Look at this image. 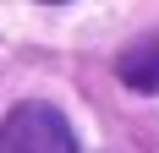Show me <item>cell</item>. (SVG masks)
Here are the masks:
<instances>
[{"label": "cell", "instance_id": "6da1fadb", "mask_svg": "<svg viewBox=\"0 0 159 153\" xmlns=\"http://www.w3.org/2000/svg\"><path fill=\"white\" fill-rule=\"evenodd\" d=\"M0 153H77V137L55 104L28 98L0 120Z\"/></svg>", "mask_w": 159, "mask_h": 153}, {"label": "cell", "instance_id": "7a4b0ae2", "mask_svg": "<svg viewBox=\"0 0 159 153\" xmlns=\"http://www.w3.org/2000/svg\"><path fill=\"white\" fill-rule=\"evenodd\" d=\"M115 76H121L132 93H159V33L132 38V44L115 55Z\"/></svg>", "mask_w": 159, "mask_h": 153}, {"label": "cell", "instance_id": "3957f363", "mask_svg": "<svg viewBox=\"0 0 159 153\" xmlns=\"http://www.w3.org/2000/svg\"><path fill=\"white\" fill-rule=\"evenodd\" d=\"M44 6H61V0H44Z\"/></svg>", "mask_w": 159, "mask_h": 153}]
</instances>
